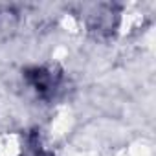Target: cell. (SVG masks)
Segmentation results:
<instances>
[{"instance_id": "obj_1", "label": "cell", "mask_w": 156, "mask_h": 156, "mask_svg": "<svg viewBox=\"0 0 156 156\" xmlns=\"http://www.w3.org/2000/svg\"><path fill=\"white\" fill-rule=\"evenodd\" d=\"M26 75H28V81L33 85V88L41 96L51 94L55 90V87H57V79L53 77V73L48 72V70H44V68H33Z\"/></svg>"}]
</instances>
